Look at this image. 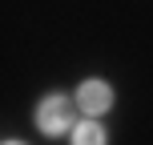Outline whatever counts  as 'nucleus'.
Listing matches in <instances>:
<instances>
[{
  "mask_svg": "<svg viewBox=\"0 0 153 145\" xmlns=\"http://www.w3.org/2000/svg\"><path fill=\"white\" fill-rule=\"evenodd\" d=\"M4 145H20V141H4Z\"/></svg>",
  "mask_w": 153,
  "mask_h": 145,
  "instance_id": "20e7f679",
  "label": "nucleus"
},
{
  "mask_svg": "<svg viewBox=\"0 0 153 145\" xmlns=\"http://www.w3.org/2000/svg\"><path fill=\"white\" fill-rule=\"evenodd\" d=\"M73 145H105V129L97 121H81L73 129Z\"/></svg>",
  "mask_w": 153,
  "mask_h": 145,
  "instance_id": "7ed1b4c3",
  "label": "nucleus"
},
{
  "mask_svg": "<svg viewBox=\"0 0 153 145\" xmlns=\"http://www.w3.org/2000/svg\"><path fill=\"white\" fill-rule=\"evenodd\" d=\"M36 125L45 133H65V129H73V101H65L61 93H56V97H48L45 105L36 109Z\"/></svg>",
  "mask_w": 153,
  "mask_h": 145,
  "instance_id": "f257e3e1",
  "label": "nucleus"
},
{
  "mask_svg": "<svg viewBox=\"0 0 153 145\" xmlns=\"http://www.w3.org/2000/svg\"><path fill=\"white\" fill-rule=\"evenodd\" d=\"M76 105H81L89 117H101L109 105H113V93H109L105 81H85L81 89H76Z\"/></svg>",
  "mask_w": 153,
  "mask_h": 145,
  "instance_id": "f03ea898",
  "label": "nucleus"
}]
</instances>
